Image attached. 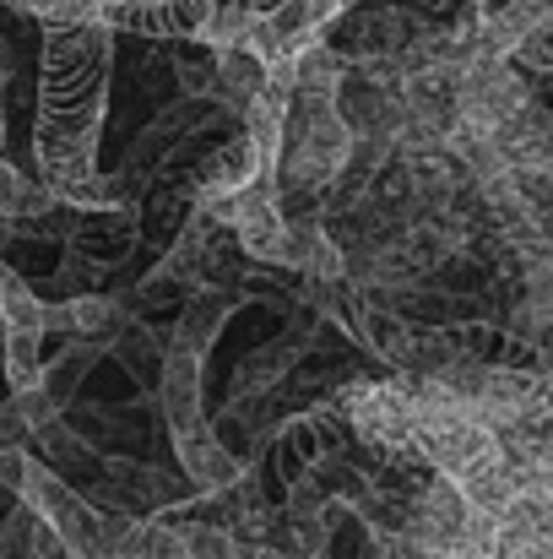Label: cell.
Listing matches in <instances>:
<instances>
[{"label":"cell","mask_w":553,"mask_h":559,"mask_svg":"<svg viewBox=\"0 0 553 559\" xmlns=\"http://www.w3.org/2000/svg\"><path fill=\"white\" fill-rule=\"evenodd\" d=\"M109 71L115 33L87 27H44L38 38V109H33V158L38 186L60 201H76L98 175V136L109 115Z\"/></svg>","instance_id":"obj_1"},{"label":"cell","mask_w":553,"mask_h":559,"mask_svg":"<svg viewBox=\"0 0 553 559\" xmlns=\"http://www.w3.org/2000/svg\"><path fill=\"white\" fill-rule=\"evenodd\" d=\"M16 500L44 522V527H55L60 533V544L71 549V559H109V538H104V511L82 495V489H71L49 462H27V473H22V489H16Z\"/></svg>","instance_id":"obj_2"},{"label":"cell","mask_w":553,"mask_h":559,"mask_svg":"<svg viewBox=\"0 0 553 559\" xmlns=\"http://www.w3.org/2000/svg\"><path fill=\"white\" fill-rule=\"evenodd\" d=\"M136 245H142V212H136V201H125V206H87L76 217V228L65 234V250L82 255L98 272L131 261Z\"/></svg>","instance_id":"obj_3"},{"label":"cell","mask_w":553,"mask_h":559,"mask_svg":"<svg viewBox=\"0 0 553 559\" xmlns=\"http://www.w3.org/2000/svg\"><path fill=\"white\" fill-rule=\"evenodd\" d=\"M169 440H175V462H180V473L190 478L195 495H223V489H233V484L250 473V462H244L212 424H195V429L169 435Z\"/></svg>","instance_id":"obj_4"},{"label":"cell","mask_w":553,"mask_h":559,"mask_svg":"<svg viewBox=\"0 0 553 559\" xmlns=\"http://www.w3.org/2000/svg\"><path fill=\"white\" fill-rule=\"evenodd\" d=\"M206 359L184 354V348H164V365H158V407H164V424L169 435H184L195 424H206Z\"/></svg>","instance_id":"obj_5"},{"label":"cell","mask_w":553,"mask_h":559,"mask_svg":"<svg viewBox=\"0 0 553 559\" xmlns=\"http://www.w3.org/2000/svg\"><path fill=\"white\" fill-rule=\"evenodd\" d=\"M239 305H244L239 288H190L180 321H175L169 348H184V354L206 359V354L217 348V337H223V326H228V316H233Z\"/></svg>","instance_id":"obj_6"},{"label":"cell","mask_w":553,"mask_h":559,"mask_svg":"<svg viewBox=\"0 0 553 559\" xmlns=\"http://www.w3.org/2000/svg\"><path fill=\"white\" fill-rule=\"evenodd\" d=\"M553 11V0H500L494 11H478V33H472V49L489 55V60H510L521 49V38Z\"/></svg>","instance_id":"obj_7"},{"label":"cell","mask_w":553,"mask_h":559,"mask_svg":"<svg viewBox=\"0 0 553 559\" xmlns=\"http://www.w3.org/2000/svg\"><path fill=\"white\" fill-rule=\"evenodd\" d=\"M98 359H104V348H93V343H71V337H65V348H55V354L44 348L38 391H44V396L65 413V407H71V396H76V385H82V374L93 370Z\"/></svg>","instance_id":"obj_8"},{"label":"cell","mask_w":553,"mask_h":559,"mask_svg":"<svg viewBox=\"0 0 553 559\" xmlns=\"http://www.w3.org/2000/svg\"><path fill=\"white\" fill-rule=\"evenodd\" d=\"M304 348H310V337H272L266 348H255L244 365H239V396H261V391H272V385H282V380H293V365L304 359Z\"/></svg>","instance_id":"obj_9"},{"label":"cell","mask_w":553,"mask_h":559,"mask_svg":"<svg viewBox=\"0 0 553 559\" xmlns=\"http://www.w3.org/2000/svg\"><path fill=\"white\" fill-rule=\"evenodd\" d=\"M5 380L11 391H27L38 385V370H44V332H5Z\"/></svg>","instance_id":"obj_10"},{"label":"cell","mask_w":553,"mask_h":559,"mask_svg":"<svg viewBox=\"0 0 553 559\" xmlns=\"http://www.w3.org/2000/svg\"><path fill=\"white\" fill-rule=\"evenodd\" d=\"M180 527H184V559H239L244 555V544L228 527H217L212 516H195V522H180Z\"/></svg>","instance_id":"obj_11"},{"label":"cell","mask_w":553,"mask_h":559,"mask_svg":"<svg viewBox=\"0 0 553 559\" xmlns=\"http://www.w3.org/2000/svg\"><path fill=\"white\" fill-rule=\"evenodd\" d=\"M33 527H38V516L16 500V511L0 516V559H33Z\"/></svg>","instance_id":"obj_12"},{"label":"cell","mask_w":553,"mask_h":559,"mask_svg":"<svg viewBox=\"0 0 553 559\" xmlns=\"http://www.w3.org/2000/svg\"><path fill=\"white\" fill-rule=\"evenodd\" d=\"M175 71H180L184 98H212V49L206 55H180Z\"/></svg>","instance_id":"obj_13"},{"label":"cell","mask_w":553,"mask_h":559,"mask_svg":"<svg viewBox=\"0 0 553 559\" xmlns=\"http://www.w3.org/2000/svg\"><path fill=\"white\" fill-rule=\"evenodd\" d=\"M521 489H538V495H549L553 500V440L538 451V462L521 473Z\"/></svg>","instance_id":"obj_14"},{"label":"cell","mask_w":553,"mask_h":559,"mask_svg":"<svg viewBox=\"0 0 553 559\" xmlns=\"http://www.w3.org/2000/svg\"><path fill=\"white\" fill-rule=\"evenodd\" d=\"M239 559H293V555H282L277 544H244V555Z\"/></svg>","instance_id":"obj_15"},{"label":"cell","mask_w":553,"mask_h":559,"mask_svg":"<svg viewBox=\"0 0 553 559\" xmlns=\"http://www.w3.org/2000/svg\"><path fill=\"white\" fill-rule=\"evenodd\" d=\"M5 11H16V16H33V0H0Z\"/></svg>","instance_id":"obj_16"},{"label":"cell","mask_w":553,"mask_h":559,"mask_svg":"<svg viewBox=\"0 0 553 559\" xmlns=\"http://www.w3.org/2000/svg\"><path fill=\"white\" fill-rule=\"evenodd\" d=\"M0 142H5V109H0Z\"/></svg>","instance_id":"obj_17"},{"label":"cell","mask_w":553,"mask_h":559,"mask_svg":"<svg viewBox=\"0 0 553 559\" xmlns=\"http://www.w3.org/2000/svg\"><path fill=\"white\" fill-rule=\"evenodd\" d=\"M0 332H5V326H0Z\"/></svg>","instance_id":"obj_18"}]
</instances>
